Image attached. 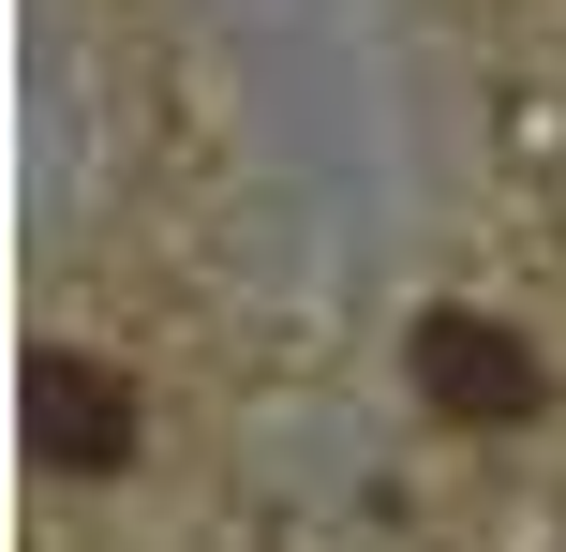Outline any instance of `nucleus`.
<instances>
[{
    "label": "nucleus",
    "mask_w": 566,
    "mask_h": 552,
    "mask_svg": "<svg viewBox=\"0 0 566 552\" xmlns=\"http://www.w3.org/2000/svg\"><path fill=\"white\" fill-rule=\"evenodd\" d=\"M418 404H448L462 434H522V418L552 404V374H537V344L492 329V314H418Z\"/></svg>",
    "instance_id": "1"
},
{
    "label": "nucleus",
    "mask_w": 566,
    "mask_h": 552,
    "mask_svg": "<svg viewBox=\"0 0 566 552\" xmlns=\"http://www.w3.org/2000/svg\"><path fill=\"white\" fill-rule=\"evenodd\" d=\"M30 464H60V478H119L135 464V388L105 374V358H30Z\"/></svg>",
    "instance_id": "2"
}]
</instances>
